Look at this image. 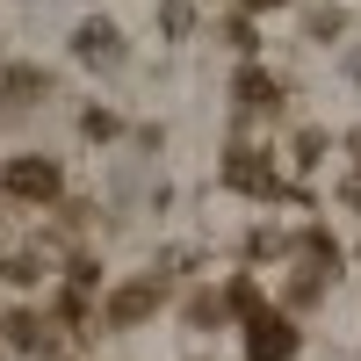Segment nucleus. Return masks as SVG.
<instances>
[{"mask_svg":"<svg viewBox=\"0 0 361 361\" xmlns=\"http://www.w3.org/2000/svg\"><path fill=\"white\" fill-rule=\"evenodd\" d=\"M188 325H195V333H217V325H224V296L217 289H195L188 296Z\"/></svg>","mask_w":361,"mask_h":361,"instance_id":"8","label":"nucleus"},{"mask_svg":"<svg viewBox=\"0 0 361 361\" xmlns=\"http://www.w3.org/2000/svg\"><path fill=\"white\" fill-rule=\"evenodd\" d=\"M224 37H231V51H253V15H231Z\"/></svg>","mask_w":361,"mask_h":361,"instance_id":"12","label":"nucleus"},{"mask_svg":"<svg viewBox=\"0 0 361 361\" xmlns=\"http://www.w3.org/2000/svg\"><path fill=\"white\" fill-rule=\"evenodd\" d=\"M238 102H246V109H275L282 102L275 73H267V66H238Z\"/></svg>","mask_w":361,"mask_h":361,"instance_id":"6","label":"nucleus"},{"mask_svg":"<svg viewBox=\"0 0 361 361\" xmlns=\"http://www.w3.org/2000/svg\"><path fill=\"white\" fill-rule=\"evenodd\" d=\"M267 8H282V0H246V15H267Z\"/></svg>","mask_w":361,"mask_h":361,"instance_id":"14","label":"nucleus"},{"mask_svg":"<svg viewBox=\"0 0 361 361\" xmlns=\"http://www.w3.org/2000/svg\"><path fill=\"white\" fill-rule=\"evenodd\" d=\"M289 354H296V325L282 311H267V318L246 325V361H289Z\"/></svg>","mask_w":361,"mask_h":361,"instance_id":"3","label":"nucleus"},{"mask_svg":"<svg viewBox=\"0 0 361 361\" xmlns=\"http://www.w3.org/2000/svg\"><path fill=\"white\" fill-rule=\"evenodd\" d=\"M0 188H8L15 202H58L66 173H58V159H44V152H22V159L0 166Z\"/></svg>","mask_w":361,"mask_h":361,"instance_id":"1","label":"nucleus"},{"mask_svg":"<svg viewBox=\"0 0 361 361\" xmlns=\"http://www.w3.org/2000/svg\"><path fill=\"white\" fill-rule=\"evenodd\" d=\"M0 333H8L22 354H44V340H51V325L37 318V311H8V325H0Z\"/></svg>","mask_w":361,"mask_h":361,"instance_id":"7","label":"nucleus"},{"mask_svg":"<svg viewBox=\"0 0 361 361\" xmlns=\"http://www.w3.org/2000/svg\"><path fill=\"white\" fill-rule=\"evenodd\" d=\"M318 159H325V137L304 130V137H296V166H318Z\"/></svg>","mask_w":361,"mask_h":361,"instance_id":"13","label":"nucleus"},{"mask_svg":"<svg viewBox=\"0 0 361 361\" xmlns=\"http://www.w3.org/2000/svg\"><path fill=\"white\" fill-rule=\"evenodd\" d=\"M80 130H87V137H116V130H123V123H116L109 109H87V116H80Z\"/></svg>","mask_w":361,"mask_h":361,"instance_id":"10","label":"nucleus"},{"mask_svg":"<svg viewBox=\"0 0 361 361\" xmlns=\"http://www.w3.org/2000/svg\"><path fill=\"white\" fill-rule=\"evenodd\" d=\"M8 275H15V282H44V253H15Z\"/></svg>","mask_w":361,"mask_h":361,"instance_id":"11","label":"nucleus"},{"mask_svg":"<svg viewBox=\"0 0 361 361\" xmlns=\"http://www.w3.org/2000/svg\"><path fill=\"white\" fill-rule=\"evenodd\" d=\"M116 44H123V37H116V22H80V58H109Z\"/></svg>","mask_w":361,"mask_h":361,"instance_id":"9","label":"nucleus"},{"mask_svg":"<svg viewBox=\"0 0 361 361\" xmlns=\"http://www.w3.org/2000/svg\"><path fill=\"white\" fill-rule=\"evenodd\" d=\"M152 311H159V282H152V275H145V282H123V289L109 296V325H145Z\"/></svg>","mask_w":361,"mask_h":361,"instance_id":"4","label":"nucleus"},{"mask_svg":"<svg viewBox=\"0 0 361 361\" xmlns=\"http://www.w3.org/2000/svg\"><path fill=\"white\" fill-rule=\"evenodd\" d=\"M44 73L37 66H8V73H0V109H29V102H44Z\"/></svg>","mask_w":361,"mask_h":361,"instance_id":"5","label":"nucleus"},{"mask_svg":"<svg viewBox=\"0 0 361 361\" xmlns=\"http://www.w3.org/2000/svg\"><path fill=\"white\" fill-rule=\"evenodd\" d=\"M224 180H231V188H253V195H282V173H275V159H267V152H253V145H231Z\"/></svg>","mask_w":361,"mask_h":361,"instance_id":"2","label":"nucleus"}]
</instances>
